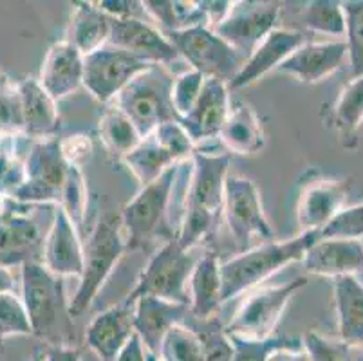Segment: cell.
Returning <instances> with one entry per match:
<instances>
[{
	"label": "cell",
	"instance_id": "1",
	"mask_svg": "<svg viewBox=\"0 0 363 361\" xmlns=\"http://www.w3.org/2000/svg\"><path fill=\"white\" fill-rule=\"evenodd\" d=\"M230 154H206L194 150L190 157L184 208L179 230L174 235L183 250L192 251L210 237L223 215L224 184L230 174Z\"/></svg>",
	"mask_w": 363,
	"mask_h": 361
},
{
	"label": "cell",
	"instance_id": "2",
	"mask_svg": "<svg viewBox=\"0 0 363 361\" xmlns=\"http://www.w3.org/2000/svg\"><path fill=\"white\" fill-rule=\"evenodd\" d=\"M320 238V231H303L288 240H269L220 264L223 304L255 289L282 267L302 260L306 251Z\"/></svg>",
	"mask_w": 363,
	"mask_h": 361
},
{
	"label": "cell",
	"instance_id": "3",
	"mask_svg": "<svg viewBox=\"0 0 363 361\" xmlns=\"http://www.w3.org/2000/svg\"><path fill=\"white\" fill-rule=\"evenodd\" d=\"M125 250L127 243L120 215L111 211L104 213L84 246V271L80 274V284L67 304L69 316L80 318L92 306Z\"/></svg>",
	"mask_w": 363,
	"mask_h": 361
},
{
	"label": "cell",
	"instance_id": "4",
	"mask_svg": "<svg viewBox=\"0 0 363 361\" xmlns=\"http://www.w3.org/2000/svg\"><path fill=\"white\" fill-rule=\"evenodd\" d=\"M174 76L163 65H150L118 94L116 107L130 119L141 138H147L164 121L176 119L172 109Z\"/></svg>",
	"mask_w": 363,
	"mask_h": 361
},
{
	"label": "cell",
	"instance_id": "5",
	"mask_svg": "<svg viewBox=\"0 0 363 361\" xmlns=\"http://www.w3.org/2000/svg\"><path fill=\"white\" fill-rule=\"evenodd\" d=\"M183 163L168 168L156 181L141 187L136 197L123 208L120 218L127 250L145 248V244L156 237L160 228L164 224Z\"/></svg>",
	"mask_w": 363,
	"mask_h": 361
},
{
	"label": "cell",
	"instance_id": "6",
	"mask_svg": "<svg viewBox=\"0 0 363 361\" xmlns=\"http://www.w3.org/2000/svg\"><path fill=\"white\" fill-rule=\"evenodd\" d=\"M196 262L197 258L192 251L183 250L176 238L170 237L141 271L136 287L127 294V298L134 302L140 296H156L190 307L186 287Z\"/></svg>",
	"mask_w": 363,
	"mask_h": 361
},
{
	"label": "cell",
	"instance_id": "7",
	"mask_svg": "<svg viewBox=\"0 0 363 361\" xmlns=\"http://www.w3.org/2000/svg\"><path fill=\"white\" fill-rule=\"evenodd\" d=\"M26 181L11 201L21 204L58 206L67 177L69 163L62 154L60 139H33L24 161Z\"/></svg>",
	"mask_w": 363,
	"mask_h": 361
},
{
	"label": "cell",
	"instance_id": "8",
	"mask_svg": "<svg viewBox=\"0 0 363 361\" xmlns=\"http://www.w3.org/2000/svg\"><path fill=\"white\" fill-rule=\"evenodd\" d=\"M167 38L179 52V58L192 65L194 71L201 72L206 79H220L230 85L246 62L240 52L204 26L168 33Z\"/></svg>",
	"mask_w": 363,
	"mask_h": 361
},
{
	"label": "cell",
	"instance_id": "9",
	"mask_svg": "<svg viewBox=\"0 0 363 361\" xmlns=\"http://www.w3.org/2000/svg\"><path fill=\"white\" fill-rule=\"evenodd\" d=\"M306 286H308V278L296 277L280 286L260 287L244 300L224 331L232 336L246 338V340H266L275 336L277 326L286 306L293 294Z\"/></svg>",
	"mask_w": 363,
	"mask_h": 361
},
{
	"label": "cell",
	"instance_id": "10",
	"mask_svg": "<svg viewBox=\"0 0 363 361\" xmlns=\"http://www.w3.org/2000/svg\"><path fill=\"white\" fill-rule=\"evenodd\" d=\"M22 267V304L31 323L33 336L48 338L60 322L65 307L64 280L52 274L42 262Z\"/></svg>",
	"mask_w": 363,
	"mask_h": 361
},
{
	"label": "cell",
	"instance_id": "11",
	"mask_svg": "<svg viewBox=\"0 0 363 361\" xmlns=\"http://www.w3.org/2000/svg\"><path fill=\"white\" fill-rule=\"evenodd\" d=\"M223 215L239 246H247L253 237L266 243L273 240V230L267 223L262 199L257 184L242 175H228L224 184Z\"/></svg>",
	"mask_w": 363,
	"mask_h": 361
},
{
	"label": "cell",
	"instance_id": "12",
	"mask_svg": "<svg viewBox=\"0 0 363 361\" xmlns=\"http://www.w3.org/2000/svg\"><path fill=\"white\" fill-rule=\"evenodd\" d=\"M148 67L150 64L143 60L107 44L92 55L84 56V87L100 104H108Z\"/></svg>",
	"mask_w": 363,
	"mask_h": 361
},
{
	"label": "cell",
	"instance_id": "13",
	"mask_svg": "<svg viewBox=\"0 0 363 361\" xmlns=\"http://www.w3.org/2000/svg\"><path fill=\"white\" fill-rule=\"evenodd\" d=\"M280 16V2L272 0H242L232 2L226 18L212 29L224 42L232 45L237 52L247 58L253 49L266 38Z\"/></svg>",
	"mask_w": 363,
	"mask_h": 361
},
{
	"label": "cell",
	"instance_id": "14",
	"mask_svg": "<svg viewBox=\"0 0 363 361\" xmlns=\"http://www.w3.org/2000/svg\"><path fill=\"white\" fill-rule=\"evenodd\" d=\"M6 204L0 210V266H24L28 262H40L44 235L29 213L31 204Z\"/></svg>",
	"mask_w": 363,
	"mask_h": 361
},
{
	"label": "cell",
	"instance_id": "15",
	"mask_svg": "<svg viewBox=\"0 0 363 361\" xmlns=\"http://www.w3.org/2000/svg\"><path fill=\"white\" fill-rule=\"evenodd\" d=\"M108 44L130 52L132 56L143 60L150 65H167L179 60V52L172 45L161 29L152 22L140 18L114 20L112 18V31Z\"/></svg>",
	"mask_w": 363,
	"mask_h": 361
},
{
	"label": "cell",
	"instance_id": "16",
	"mask_svg": "<svg viewBox=\"0 0 363 361\" xmlns=\"http://www.w3.org/2000/svg\"><path fill=\"white\" fill-rule=\"evenodd\" d=\"M42 264L56 277H78L84 271V244L80 231L60 206H55L52 223L44 237Z\"/></svg>",
	"mask_w": 363,
	"mask_h": 361
},
{
	"label": "cell",
	"instance_id": "17",
	"mask_svg": "<svg viewBox=\"0 0 363 361\" xmlns=\"http://www.w3.org/2000/svg\"><path fill=\"white\" fill-rule=\"evenodd\" d=\"M306 42H309V40L303 36V33L295 31V29H273L253 49L252 55L247 56L242 69L232 79V84L228 85V89L230 91H237V89L250 87L255 82H259L260 78H264L267 72L277 71Z\"/></svg>",
	"mask_w": 363,
	"mask_h": 361
},
{
	"label": "cell",
	"instance_id": "18",
	"mask_svg": "<svg viewBox=\"0 0 363 361\" xmlns=\"http://www.w3.org/2000/svg\"><path fill=\"white\" fill-rule=\"evenodd\" d=\"M349 195V179H316L306 184L296 204L300 233L320 231L343 208Z\"/></svg>",
	"mask_w": 363,
	"mask_h": 361
},
{
	"label": "cell",
	"instance_id": "19",
	"mask_svg": "<svg viewBox=\"0 0 363 361\" xmlns=\"http://www.w3.org/2000/svg\"><path fill=\"white\" fill-rule=\"evenodd\" d=\"M134 334V302L128 298L101 311L85 331V343L101 361H114Z\"/></svg>",
	"mask_w": 363,
	"mask_h": 361
},
{
	"label": "cell",
	"instance_id": "20",
	"mask_svg": "<svg viewBox=\"0 0 363 361\" xmlns=\"http://www.w3.org/2000/svg\"><path fill=\"white\" fill-rule=\"evenodd\" d=\"M347 60V44L345 40L333 42H306L289 56L277 71L293 76L300 84H318L333 72L338 71Z\"/></svg>",
	"mask_w": 363,
	"mask_h": 361
},
{
	"label": "cell",
	"instance_id": "21",
	"mask_svg": "<svg viewBox=\"0 0 363 361\" xmlns=\"http://www.w3.org/2000/svg\"><path fill=\"white\" fill-rule=\"evenodd\" d=\"M300 262L309 274L316 277H356L363 271L362 240L349 238H318L302 257Z\"/></svg>",
	"mask_w": 363,
	"mask_h": 361
},
{
	"label": "cell",
	"instance_id": "22",
	"mask_svg": "<svg viewBox=\"0 0 363 361\" xmlns=\"http://www.w3.org/2000/svg\"><path fill=\"white\" fill-rule=\"evenodd\" d=\"M230 89L220 79H204L197 104L183 118H177L181 127L186 130L194 145L204 139L217 138L230 114Z\"/></svg>",
	"mask_w": 363,
	"mask_h": 361
},
{
	"label": "cell",
	"instance_id": "23",
	"mask_svg": "<svg viewBox=\"0 0 363 361\" xmlns=\"http://www.w3.org/2000/svg\"><path fill=\"white\" fill-rule=\"evenodd\" d=\"M36 79L58 104L84 85V56L67 40L56 42L49 48Z\"/></svg>",
	"mask_w": 363,
	"mask_h": 361
},
{
	"label": "cell",
	"instance_id": "24",
	"mask_svg": "<svg viewBox=\"0 0 363 361\" xmlns=\"http://www.w3.org/2000/svg\"><path fill=\"white\" fill-rule=\"evenodd\" d=\"M184 304H174L156 296H140L134 300V333L150 354H157L163 338L174 326L183 323Z\"/></svg>",
	"mask_w": 363,
	"mask_h": 361
},
{
	"label": "cell",
	"instance_id": "25",
	"mask_svg": "<svg viewBox=\"0 0 363 361\" xmlns=\"http://www.w3.org/2000/svg\"><path fill=\"white\" fill-rule=\"evenodd\" d=\"M21 96L22 134L29 139L56 138L60 128V114L56 101L42 89L36 78H26L16 84Z\"/></svg>",
	"mask_w": 363,
	"mask_h": 361
},
{
	"label": "cell",
	"instance_id": "26",
	"mask_svg": "<svg viewBox=\"0 0 363 361\" xmlns=\"http://www.w3.org/2000/svg\"><path fill=\"white\" fill-rule=\"evenodd\" d=\"M74 6L65 40L82 56H89L108 44L112 18L98 8L96 2H76Z\"/></svg>",
	"mask_w": 363,
	"mask_h": 361
},
{
	"label": "cell",
	"instance_id": "27",
	"mask_svg": "<svg viewBox=\"0 0 363 361\" xmlns=\"http://www.w3.org/2000/svg\"><path fill=\"white\" fill-rule=\"evenodd\" d=\"M190 311L196 318L212 316L223 306V280H220V262L213 253L197 258L190 280Z\"/></svg>",
	"mask_w": 363,
	"mask_h": 361
},
{
	"label": "cell",
	"instance_id": "28",
	"mask_svg": "<svg viewBox=\"0 0 363 361\" xmlns=\"http://www.w3.org/2000/svg\"><path fill=\"white\" fill-rule=\"evenodd\" d=\"M219 138L228 150L240 155L259 154L266 145L262 123L247 104H237L230 109Z\"/></svg>",
	"mask_w": 363,
	"mask_h": 361
},
{
	"label": "cell",
	"instance_id": "29",
	"mask_svg": "<svg viewBox=\"0 0 363 361\" xmlns=\"http://www.w3.org/2000/svg\"><path fill=\"white\" fill-rule=\"evenodd\" d=\"M335 282V309L340 340L363 345V284L356 277H338Z\"/></svg>",
	"mask_w": 363,
	"mask_h": 361
},
{
	"label": "cell",
	"instance_id": "30",
	"mask_svg": "<svg viewBox=\"0 0 363 361\" xmlns=\"http://www.w3.org/2000/svg\"><path fill=\"white\" fill-rule=\"evenodd\" d=\"M147 16L156 24L157 29H163L164 35L184 29L199 28L206 24L203 8L199 2H186V0H147L143 2Z\"/></svg>",
	"mask_w": 363,
	"mask_h": 361
},
{
	"label": "cell",
	"instance_id": "31",
	"mask_svg": "<svg viewBox=\"0 0 363 361\" xmlns=\"http://www.w3.org/2000/svg\"><path fill=\"white\" fill-rule=\"evenodd\" d=\"M331 123L343 147L351 148V141L363 123V76L351 78L340 91L333 105Z\"/></svg>",
	"mask_w": 363,
	"mask_h": 361
},
{
	"label": "cell",
	"instance_id": "32",
	"mask_svg": "<svg viewBox=\"0 0 363 361\" xmlns=\"http://www.w3.org/2000/svg\"><path fill=\"white\" fill-rule=\"evenodd\" d=\"M123 163L127 165L128 170L134 174V177L140 181L141 187H145V184H150L152 181H156L157 177H161L168 168L179 165L181 161H177V159L150 134L147 135V138L141 139V143L138 145L130 154L125 155Z\"/></svg>",
	"mask_w": 363,
	"mask_h": 361
},
{
	"label": "cell",
	"instance_id": "33",
	"mask_svg": "<svg viewBox=\"0 0 363 361\" xmlns=\"http://www.w3.org/2000/svg\"><path fill=\"white\" fill-rule=\"evenodd\" d=\"M100 138L108 152L121 159L141 143V135L130 119L118 107H112L100 119Z\"/></svg>",
	"mask_w": 363,
	"mask_h": 361
},
{
	"label": "cell",
	"instance_id": "34",
	"mask_svg": "<svg viewBox=\"0 0 363 361\" xmlns=\"http://www.w3.org/2000/svg\"><path fill=\"white\" fill-rule=\"evenodd\" d=\"M21 134L0 135V199L15 197L26 181Z\"/></svg>",
	"mask_w": 363,
	"mask_h": 361
},
{
	"label": "cell",
	"instance_id": "35",
	"mask_svg": "<svg viewBox=\"0 0 363 361\" xmlns=\"http://www.w3.org/2000/svg\"><path fill=\"white\" fill-rule=\"evenodd\" d=\"M300 20L303 28L318 35L345 36V13L336 0H311L303 6Z\"/></svg>",
	"mask_w": 363,
	"mask_h": 361
},
{
	"label": "cell",
	"instance_id": "36",
	"mask_svg": "<svg viewBox=\"0 0 363 361\" xmlns=\"http://www.w3.org/2000/svg\"><path fill=\"white\" fill-rule=\"evenodd\" d=\"M228 336L233 345L232 361H267L277 350H302V342L296 336L275 334L266 340H246V338L232 336V334Z\"/></svg>",
	"mask_w": 363,
	"mask_h": 361
},
{
	"label": "cell",
	"instance_id": "37",
	"mask_svg": "<svg viewBox=\"0 0 363 361\" xmlns=\"http://www.w3.org/2000/svg\"><path fill=\"white\" fill-rule=\"evenodd\" d=\"M161 361H201L203 360V343L201 336L183 323L174 326L161 342L156 354Z\"/></svg>",
	"mask_w": 363,
	"mask_h": 361
},
{
	"label": "cell",
	"instance_id": "38",
	"mask_svg": "<svg viewBox=\"0 0 363 361\" xmlns=\"http://www.w3.org/2000/svg\"><path fill=\"white\" fill-rule=\"evenodd\" d=\"M345 13V44H347L349 76H363V0L342 2Z\"/></svg>",
	"mask_w": 363,
	"mask_h": 361
},
{
	"label": "cell",
	"instance_id": "39",
	"mask_svg": "<svg viewBox=\"0 0 363 361\" xmlns=\"http://www.w3.org/2000/svg\"><path fill=\"white\" fill-rule=\"evenodd\" d=\"M58 206L67 213L76 230L82 231L85 223V211H87V183H85V175L82 168L69 165Z\"/></svg>",
	"mask_w": 363,
	"mask_h": 361
},
{
	"label": "cell",
	"instance_id": "40",
	"mask_svg": "<svg viewBox=\"0 0 363 361\" xmlns=\"http://www.w3.org/2000/svg\"><path fill=\"white\" fill-rule=\"evenodd\" d=\"M204 79L206 78H204L201 72L194 71V69L181 72L179 76H174L170 99L176 119L183 118V116H186L188 112L192 111L194 105H196L197 99H199L201 91H203Z\"/></svg>",
	"mask_w": 363,
	"mask_h": 361
},
{
	"label": "cell",
	"instance_id": "41",
	"mask_svg": "<svg viewBox=\"0 0 363 361\" xmlns=\"http://www.w3.org/2000/svg\"><path fill=\"white\" fill-rule=\"evenodd\" d=\"M9 336H33L26 307L16 293L0 294V340Z\"/></svg>",
	"mask_w": 363,
	"mask_h": 361
},
{
	"label": "cell",
	"instance_id": "42",
	"mask_svg": "<svg viewBox=\"0 0 363 361\" xmlns=\"http://www.w3.org/2000/svg\"><path fill=\"white\" fill-rule=\"evenodd\" d=\"M300 342L309 361H345L351 349V345L340 338H329L315 331L302 334Z\"/></svg>",
	"mask_w": 363,
	"mask_h": 361
},
{
	"label": "cell",
	"instance_id": "43",
	"mask_svg": "<svg viewBox=\"0 0 363 361\" xmlns=\"http://www.w3.org/2000/svg\"><path fill=\"white\" fill-rule=\"evenodd\" d=\"M22 109L16 84L0 74V135L21 134Z\"/></svg>",
	"mask_w": 363,
	"mask_h": 361
},
{
	"label": "cell",
	"instance_id": "44",
	"mask_svg": "<svg viewBox=\"0 0 363 361\" xmlns=\"http://www.w3.org/2000/svg\"><path fill=\"white\" fill-rule=\"evenodd\" d=\"M363 237V203L343 206L331 223L320 230V238H349L359 240Z\"/></svg>",
	"mask_w": 363,
	"mask_h": 361
},
{
	"label": "cell",
	"instance_id": "45",
	"mask_svg": "<svg viewBox=\"0 0 363 361\" xmlns=\"http://www.w3.org/2000/svg\"><path fill=\"white\" fill-rule=\"evenodd\" d=\"M203 343V360L201 361H232L233 345L224 329L206 331L199 334Z\"/></svg>",
	"mask_w": 363,
	"mask_h": 361
},
{
	"label": "cell",
	"instance_id": "46",
	"mask_svg": "<svg viewBox=\"0 0 363 361\" xmlns=\"http://www.w3.org/2000/svg\"><path fill=\"white\" fill-rule=\"evenodd\" d=\"M60 147L65 161L72 165V167L82 168L92 155V141L87 135L76 134L60 139Z\"/></svg>",
	"mask_w": 363,
	"mask_h": 361
},
{
	"label": "cell",
	"instance_id": "47",
	"mask_svg": "<svg viewBox=\"0 0 363 361\" xmlns=\"http://www.w3.org/2000/svg\"><path fill=\"white\" fill-rule=\"evenodd\" d=\"M96 6L105 15H108L114 20H145V16H147L143 2H136V0H101V2H96Z\"/></svg>",
	"mask_w": 363,
	"mask_h": 361
},
{
	"label": "cell",
	"instance_id": "48",
	"mask_svg": "<svg viewBox=\"0 0 363 361\" xmlns=\"http://www.w3.org/2000/svg\"><path fill=\"white\" fill-rule=\"evenodd\" d=\"M148 350L145 349V345L141 343L140 336L136 333L132 334L130 340L125 343L123 349L120 350L118 357L114 361H147Z\"/></svg>",
	"mask_w": 363,
	"mask_h": 361
},
{
	"label": "cell",
	"instance_id": "49",
	"mask_svg": "<svg viewBox=\"0 0 363 361\" xmlns=\"http://www.w3.org/2000/svg\"><path fill=\"white\" fill-rule=\"evenodd\" d=\"M44 361H82V354L74 347L55 345L44 354Z\"/></svg>",
	"mask_w": 363,
	"mask_h": 361
},
{
	"label": "cell",
	"instance_id": "50",
	"mask_svg": "<svg viewBox=\"0 0 363 361\" xmlns=\"http://www.w3.org/2000/svg\"><path fill=\"white\" fill-rule=\"evenodd\" d=\"M267 361H309L303 350H277Z\"/></svg>",
	"mask_w": 363,
	"mask_h": 361
},
{
	"label": "cell",
	"instance_id": "51",
	"mask_svg": "<svg viewBox=\"0 0 363 361\" xmlns=\"http://www.w3.org/2000/svg\"><path fill=\"white\" fill-rule=\"evenodd\" d=\"M16 284H15V277H13L11 270L9 267L0 266V294L4 293H15Z\"/></svg>",
	"mask_w": 363,
	"mask_h": 361
},
{
	"label": "cell",
	"instance_id": "52",
	"mask_svg": "<svg viewBox=\"0 0 363 361\" xmlns=\"http://www.w3.org/2000/svg\"><path fill=\"white\" fill-rule=\"evenodd\" d=\"M345 361H363V345H351Z\"/></svg>",
	"mask_w": 363,
	"mask_h": 361
},
{
	"label": "cell",
	"instance_id": "53",
	"mask_svg": "<svg viewBox=\"0 0 363 361\" xmlns=\"http://www.w3.org/2000/svg\"><path fill=\"white\" fill-rule=\"evenodd\" d=\"M147 361H161V360H160V357L156 356V354H150V352H148V357H147Z\"/></svg>",
	"mask_w": 363,
	"mask_h": 361
},
{
	"label": "cell",
	"instance_id": "54",
	"mask_svg": "<svg viewBox=\"0 0 363 361\" xmlns=\"http://www.w3.org/2000/svg\"><path fill=\"white\" fill-rule=\"evenodd\" d=\"M0 349H2V340H0Z\"/></svg>",
	"mask_w": 363,
	"mask_h": 361
}]
</instances>
